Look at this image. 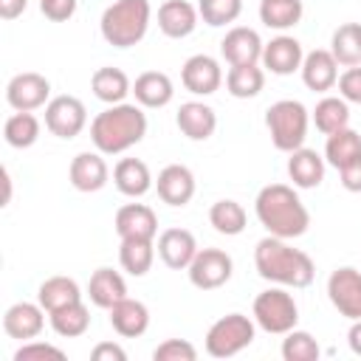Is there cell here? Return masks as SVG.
<instances>
[{"label": "cell", "mask_w": 361, "mask_h": 361, "mask_svg": "<svg viewBox=\"0 0 361 361\" xmlns=\"http://www.w3.org/2000/svg\"><path fill=\"white\" fill-rule=\"evenodd\" d=\"M254 268L265 282L282 285V288H307L316 276V265L313 259L288 245V240L282 237H262L254 248Z\"/></svg>", "instance_id": "1"}, {"label": "cell", "mask_w": 361, "mask_h": 361, "mask_svg": "<svg viewBox=\"0 0 361 361\" xmlns=\"http://www.w3.org/2000/svg\"><path fill=\"white\" fill-rule=\"evenodd\" d=\"M254 212H257V220L262 223V228L282 240H296L310 226V212L305 209V203L299 200L293 186H288V183L262 186L257 192Z\"/></svg>", "instance_id": "2"}, {"label": "cell", "mask_w": 361, "mask_h": 361, "mask_svg": "<svg viewBox=\"0 0 361 361\" xmlns=\"http://www.w3.org/2000/svg\"><path fill=\"white\" fill-rule=\"evenodd\" d=\"M147 135V113L141 104H110L90 121V141L102 155H121Z\"/></svg>", "instance_id": "3"}, {"label": "cell", "mask_w": 361, "mask_h": 361, "mask_svg": "<svg viewBox=\"0 0 361 361\" xmlns=\"http://www.w3.org/2000/svg\"><path fill=\"white\" fill-rule=\"evenodd\" d=\"M152 17L149 0H113L99 20V31L104 42L113 48H133L147 37Z\"/></svg>", "instance_id": "4"}, {"label": "cell", "mask_w": 361, "mask_h": 361, "mask_svg": "<svg viewBox=\"0 0 361 361\" xmlns=\"http://www.w3.org/2000/svg\"><path fill=\"white\" fill-rule=\"evenodd\" d=\"M307 124H310V113L296 99H279L265 110V127L271 133V144L279 152H293L305 147Z\"/></svg>", "instance_id": "5"}, {"label": "cell", "mask_w": 361, "mask_h": 361, "mask_svg": "<svg viewBox=\"0 0 361 361\" xmlns=\"http://www.w3.org/2000/svg\"><path fill=\"white\" fill-rule=\"evenodd\" d=\"M251 313H254L257 327H262L265 333H274V336H285L299 322V305L282 285L257 293Z\"/></svg>", "instance_id": "6"}, {"label": "cell", "mask_w": 361, "mask_h": 361, "mask_svg": "<svg viewBox=\"0 0 361 361\" xmlns=\"http://www.w3.org/2000/svg\"><path fill=\"white\" fill-rule=\"evenodd\" d=\"M254 336H257V327L248 316L243 313L220 316L206 333V353L212 358H231L245 347H251Z\"/></svg>", "instance_id": "7"}, {"label": "cell", "mask_w": 361, "mask_h": 361, "mask_svg": "<svg viewBox=\"0 0 361 361\" xmlns=\"http://www.w3.org/2000/svg\"><path fill=\"white\" fill-rule=\"evenodd\" d=\"M234 262L223 248H200L192 259V265L186 268L189 282L197 290H217L231 279Z\"/></svg>", "instance_id": "8"}, {"label": "cell", "mask_w": 361, "mask_h": 361, "mask_svg": "<svg viewBox=\"0 0 361 361\" xmlns=\"http://www.w3.org/2000/svg\"><path fill=\"white\" fill-rule=\"evenodd\" d=\"M327 299L344 319H361V271L353 265L336 268L327 276Z\"/></svg>", "instance_id": "9"}, {"label": "cell", "mask_w": 361, "mask_h": 361, "mask_svg": "<svg viewBox=\"0 0 361 361\" xmlns=\"http://www.w3.org/2000/svg\"><path fill=\"white\" fill-rule=\"evenodd\" d=\"M6 102H8L11 110L31 113V110H37V107L51 102V82L37 71L17 73L6 85Z\"/></svg>", "instance_id": "10"}, {"label": "cell", "mask_w": 361, "mask_h": 361, "mask_svg": "<svg viewBox=\"0 0 361 361\" xmlns=\"http://www.w3.org/2000/svg\"><path fill=\"white\" fill-rule=\"evenodd\" d=\"M87 124V110L76 96H54L45 104V127L56 138H76Z\"/></svg>", "instance_id": "11"}, {"label": "cell", "mask_w": 361, "mask_h": 361, "mask_svg": "<svg viewBox=\"0 0 361 361\" xmlns=\"http://www.w3.org/2000/svg\"><path fill=\"white\" fill-rule=\"evenodd\" d=\"M180 82L195 96H212L223 85V68L209 54H195L180 68Z\"/></svg>", "instance_id": "12"}, {"label": "cell", "mask_w": 361, "mask_h": 361, "mask_svg": "<svg viewBox=\"0 0 361 361\" xmlns=\"http://www.w3.org/2000/svg\"><path fill=\"white\" fill-rule=\"evenodd\" d=\"M262 48L265 42L248 25H234L220 39V54L228 65H257L262 59Z\"/></svg>", "instance_id": "13"}, {"label": "cell", "mask_w": 361, "mask_h": 361, "mask_svg": "<svg viewBox=\"0 0 361 361\" xmlns=\"http://www.w3.org/2000/svg\"><path fill=\"white\" fill-rule=\"evenodd\" d=\"M45 327V307L39 302H14L3 316V330L8 338L31 341Z\"/></svg>", "instance_id": "14"}, {"label": "cell", "mask_w": 361, "mask_h": 361, "mask_svg": "<svg viewBox=\"0 0 361 361\" xmlns=\"http://www.w3.org/2000/svg\"><path fill=\"white\" fill-rule=\"evenodd\" d=\"M302 59H305V51H302V42L296 37H288V34H279L274 37L271 42H265L262 48V68L276 73V76H290L293 71L302 68Z\"/></svg>", "instance_id": "15"}, {"label": "cell", "mask_w": 361, "mask_h": 361, "mask_svg": "<svg viewBox=\"0 0 361 361\" xmlns=\"http://www.w3.org/2000/svg\"><path fill=\"white\" fill-rule=\"evenodd\" d=\"M197 240L186 228H166L158 237V257L172 271H186L197 254Z\"/></svg>", "instance_id": "16"}, {"label": "cell", "mask_w": 361, "mask_h": 361, "mask_svg": "<svg viewBox=\"0 0 361 361\" xmlns=\"http://www.w3.org/2000/svg\"><path fill=\"white\" fill-rule=\"evenodd\" d=\"M155 189H158V197L166 206H175V209L178 206H186L195 197V175L183 164H169V166H164L158 172Z\"/></svg>", "instance_id": "17"}, {"label": "cell", "mask_w": 361, "mask_h": 361, "mask_svg": "<svg viewBox=\"0 0 361 361\" xmlns=\"http://www.w3.org/2000/svg\"><path fill=\"white\" fill-rule=\"evenodd\" d=\"M68 178L73 183V189L79 192H99L107 186L110 180V169H107V161L102 158V152H79L73 161H71V169H68Z\"/></svg>", "instance_id": "18"}, {"label": "cell", "mask_w": 361, "mask_h": 361, "mask_svg": "<svg viewBox=\"0 0 361 361\" xmlns=\"http://www.w3.org/2000/svg\"><path fill=\"white\" fill-rule=\"evenodd\" d=\"M116 234L121 240L127 237H141V240H155L158 234V217L147 203H124L116 212Z\"/></svg>", "instance_id": "19"}, {"label": "cell", "mask_w": 361, "mask_h": 361, "mask_svg": "<svg viewBox=\"0 0 361 361\" xmlns=\"http://www.w3.org/2000/svg\"><path fill=\"white\" fill-rule=\"evenodd\" d=\"M302 82L307 90H316V93H324V90H333L336 82H338V62L330 51L324 48H316L310 54H305L302 59Z\"/></svg>", "instance_id": "20"}, {"label": "cell", "mask_w": 361, "mask_h": 361, "mask_svg": "<svg viewBox=\"0 0 361 361\" xmlns=\"http://www.w3.org/2000/svg\"><path fill=\"white\" fill-rule=\"evenodd\" d=\"M175 124L189 141H206L217 130V113L203 102H183L178 107Z\"/></svg>", "instance_id": "21"}, {"label": "cell", "mask_w": 361, "mask_h": 361, "mask_svg": "<svg viewBox=\"0 0 361 361\" xmlns=\"http://www.w3.org/2000/svg\"><path fill=\"white\" fill-rule=\"evenodd\" d=\"M197 8L189 0H166L158 8V28L169 39H183L197 28Z\"/></svg>", "instance_id": "22"}, {"label": "cell", "mask_w": 361, "mask_h": 361, "mask_svg": "<svg viewBox=\"0 0 361 361\" xmlns=\"http://www.w3.org/2000/svg\"><path fill=\"white\" fill-rule=\"evenodd\" d=\"M107 313H110L113 330H116L118 336H124V338H138V336H144L147 327H149V307H147L144 302H138V299L124 296V299L116 302Z\"/></svg>", "instance_id": "23"}, {"label": "cell", "mask_w": 361, "mask_h": 361, "mask_svg": "<svg viewBox=\"0 0 361 361\" xmlns=\"http://www.w3.org/2000/svg\"><path fill=\"white\" fill-rule=\"evenodd\" d=\"M133 96L141 107H149V110H158V107H166L175 96V85L172 79L164 73V71H144L135 82H133Z\"/></svg>", "instance_id": "24"}, {"label": "cell", "mask_w": 361, "mask_h": 361, "mask_svg": "<svg viewBox=\"0 0 361 361\" xmlns=\"http://www.w3.org/2000/svg\"><path fill=\"white\" fill-rule=\"evenodd\" d=\"M288 178L293 180L296 189H316L324 180V158L316 149L299 147L288 152Z\"/></svg>", "instance_id": "25"}, {"label": "cell", "mask_w": 361, "mask_h": 361, "mask_svg": "<svg viewBox=\"0 0 361 361\" xmlns=\"http://www.w3.org/2000/svg\"><path fill=\"white\" fill-rule=\"evenodd\" d=\"M87 296L96 307L110 310L116 302H121L127 296V282L113 268H96L90 274V282H87Z\"/></svg>", "instance_id": "26"}, {"label": "cell", "mask_w": 361, "mask_h": 361, "mask_svg": "<svg viewBox=\"0 0 361 361\" xmlns=\"http://www.w3.org/2000/svg\"><path fill=\"white\" fill-rule=\"evenodd\" d=\"M113 183L127 197H144L152 189V175L141 158H121L113 169Z\"/></svg>", "instance_id": "27"}, {"label": "cell", "mask_w": 361, "mask_h": 361, "mask_svg": "<svg viewBox=\"0 0 361 361\" xmlns=\"http://www.w3.org/2000/svg\"><path fill=\"white\" fill-rule=\"evenodd\" d=\"M90 87H93V96L104 104H121L127 99V93H133L127 73L121 68H113V65L96 68L90 76Z\"/></svg>", "instance_id": "28"}, {"label": "cell", "mask_w": 361, "mask_h": 361, "mask_svg": "<svg viewBox=\"0 0 361 361\" xmlns=\"http://www.w3.org/2000/svg\"><path fill=\"white\" fill-rule=\"evenodd\" d=\"M79 299H82V290H79L76 279H71V276H48L37 290V302L45 307V313H54Z\"/></svg>", "instance_id": "29"}, {"label": "cell", "mask_w": 361, "mask_h": 361, "mask_svg": "<svg viewBox=\"0 0 361 361\" xmlns=\"http://www.w3.org/2000/svg\"><path fill=\"white\" fill-rule=\"evenodd\" d=\"M51 319V330L62 338H76V336H85L87 327H90V310L87 305L79 299V302H71L54 313H48Z\"/></svg>", "instance_id": "30"}, {"label": "cell", "mask_w": 361, "mask_h": 361, "mask_svg": "<svg viewBox=\"0 0 361 361\" xmlns=\"http://www.w3.org/2000/svg\"><path fill=\"white\" fill-rule=\"evenodd\" d=\"M118 262L130 276H144L152 262H155V245L152 240H141V237H127L118 245Z\"/></svg>", "instance_id": "31"}, {"label": "cell", "mask_w": 361, "mask_h": 361, "mask_svg": "<svg viewBox=\"0 0 361 361\" xmlns=\"http://www.w3.org/2000/svg\"><path fill=\"white\" fill-rule=\"evenodd\" d=\"M355 158H361V133L344 127L338 133H330L327 135V144H324V161L336 169L353 164Z\"/></svg>", "instance_id": "32"}, {"label": "cell", "mask_w": 361, "mask_h": 361, "mask_svg": "<svg viewBox=\"0 0 361 361\" xmlns=\"http://www.w3.org/2000/svg\"><path fill=\"white\" fill-rule=\"evenodd\" d=\"M330 54L338 65H361V23H344L330 37Z\"/></svg>", "instance_id": "33"}, {"label": "cell", "mask_w": 361, "mask_h": 361, "mask_svg": "<svg viewBox=\"0 0 361 361\" xmlns=\"http://www.w3.org/2000/svg\"><path fill=\"white\" fill-rule=\"evenodd\" d=\"M313 124L319 133L330 135L338 133L344 127H350V107L341 96H324L322 102H316L313 107Z\"/></svg>", "instance_id": "34"}, {"label": "cell", "mask_w": 361, "mask_h": 361, "mask_svg": "<svg viewBox=\"0 0 361 361\" xmlns=\"http://www.w3.org/2000/svg\"><path fill=\"white\" fill-rule=\"evenodd\" d=\"M209 223L214 226L217 234H226V237H237L245 231V223H248V214L245 209L237 203V200H217L212 203L209 209Z\"/></svg>", "instance_id": "35"}, {"label": "cell", "mask_w": 361, "mask_h": 361, "mask_svg": "<svg viewBox=\"0 0 361 361\" xmlns=\"http://www.w3.org/2000/svg\"><path fill=\"white\" fill-rule=\"evenodd\" d=\"M302 0H259V20L274 31L293 28L302 20Z\"/></svg>", "instance_id": "36"}, {"label": "cell", "mask_w": 361, "mask_h": 361, "mask_svg": "<svg viewBox=\"0 0 361 361\" xmlns=\"http://www.w3.org/2000/svg\"><path fill=\"white\" fill-rule=\"evenodd\" d=\"M265 85V71L259 65H231L226 73V87L234 99H254Z\"/></svg>", "instance_id": "37"}, {"label": "cell", "mask_w": 361, "mask_h": 361, "mask_svg": "<svg viewBox=\"0 0 361 361\" xmlns=\"http://www.w3.org/2000/svg\"><path fill=\"white\" fill-rule=\"evenodd\" d=\"M3 135H6V144L14 147V149H28L37 144L39 138V118L34 113H20L14 110L8 118H6V127H3Z\"/></svg>", "instance_id": "38"}, {"label": "cell", "mask_w": 361, "mask_h": 361, "mask_svg": "<svg viewBox=\"0 0 361 361\" xmlns=\"http://www.w3.org/2000/svg\"><path fill=\"white\" fill-rule=\"evenodd\" d=\"M282 358L285 361H316L319 358V341L307 330H288L282 338Z\"/></svg>", "instance_id": "39"}, {"label": "cell", "mask_w": 361, "mask_h": 361, "mask_svg": "<svg viewBox=\"0 0 361 361\" xmlns=\"http://www.w3.org/2000/svg\"><path fill=\"white\" fill-rule=\"evenodd\" d=\"M240 11H243V0H200L197 3V14L212 28L234 23L240 17Z\"/></svg>", "instance_id": "40"}, {"label": "cell", "mask_w": 361, "mask_h": 361, "mask_svg": "<svg viewBox=\"0 0 361 361\" xmlns=\"http://www.w3.org/2000/svg\"><path fill=\"white\" fill-rule=\"evenodd\" d=\"M152 358L155 361H195L197 358V350L186 338H166V341H161L152 350Z\"/></svg>", "instance_id": "41"}, {"label": "cell", "mask_w": 361, "mask_h": 361, "mask_svg": "<svg viewBox=\"0 0 361 361\" xmlns=\"http://www.w3.org/2000/svg\"><path fill=\"white\" fill-rule=\"evenodd\" d=\"M34 358H56V361H65V353L54 344H45V341H23V347L14 353V361H34Z\"/></svg>", "instance_id": "42"}, {"label": "cell", "mask_w": 361, "mask_h": 361, "mask_svg": "<svg viewBox=\"0 0 361 361\" xmlns=\"http://www.w3.org/2000/svg\"><path fill=\"white\" fill-rule=\"evenodd\" d=\"M338 96L344 102H353V104H361V65H353L347 68L341 76H338Z\"/></svg>", "instance_id": "43"}, {"label": "cell", "mask_w": 361, "mask_h": 361, "mask_svg": "<svg viewBox=\"0 0 361 361\" xmlns=\"http://www.w3.org/2000/svg\"><path fill=\"white\" fill-rule=\"evenodd\" d=\"M39 11L54 23H65L76 14V0H39Z\"/></svg>", "instance_id": "44"}, {"label": "cell", "mask_w": 361, "mask_h": 361, "mask_svg": "<svg viewBox=\"0 0 361 361\" xmlns=\"http://www.w3.org/2000/svg\"><path fill=\"white\" fill-rule=\"evenodd\" d=\"M90 358L93 361H127V353L113 341H102L90 350Z\"/></svg>", "instance_id": "45"}, {"label": "cell", "mask_w": 361, "mask_h": 361, "mask_svg": "<svg viewBox=\"0 0 361 361\" xmlns=\"http://www.w3.org/2000/svg\"><path fill=\"white\" fill-rule=\"evenodd\" d=\"M338 175H341V186L347 192H361V158H355L353 164L341 166Z\"/></svg>", "instance_id": "46"}, {"label": "cell", "mask_w": 361, "mask_h": 361, "mask_svg": "<svg viewBox=\"0 0 361 361\" xmlns=\"http://www.w3.org/2000/svg\"><path fill=\"white\" fill-rule=\"evenodd\" d=\"M28 0H0V17L3 20H17L25 11Z\"/></svg>", "instance_id": "47"}, {"label": "cell", "mask_w": 361, "mask_h": 361, "mask_svg": "<svg viewBox=\"0 0 361 361\" xmlns=\"http://www.w3.org/2000/svg\"><path fill=\"white\" fill-rule=\"evenodd\" d=\"M347 344H350V350H353L355 355H361V319L353 322V327H350V333H347Z\"/></svg>", "instance_id": "48"}]
</instances>
